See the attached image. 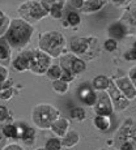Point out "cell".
I'll return each mask as SVG.
<instances>
[{
    "label": "cell",
    "instance_id": "d6986e66",
    "mask_svg": "<svg viewBox=\"0 0 136 150\" xmlns=\"http://www.w3.org/2000/svg\"><path fill=\"white\" fill-rule=\"evenodd\" d=\"M103 4H105V1H86L85 7L83 8V11L84 12H92V11L100 9Z\"/></svg>",
    "mask_w": 136,
    "mask_h": 150
},
{
    "label": "cell",
    "instance_id": "7a4b0ae2",
    "mask_svg": "<svg viewBox=\"0 0 136 150\" xmlns=\"http://www.w3.org/2000/svg\"><path fill=\"white\" fill-rule=\"evenodd\" d=\"M64 45V37L60 33H56V31H50V33L43 34L41 37V41H39V46H41L42 50L47 51L48 54L54 55V56H58L60 54Z\"/></svg>",
    "mask_w": 136,
    "mask_h": 150
},
{
    "label": "cell",
    "instance_id": "52a82bcc",
    "mask_svg": "<svg viewBox=\"0 0 136 150\" xmlns=\"http://www.w3.org/2000/svg\"><path fill=\"white\" fill-rule=\"evenodd\" d=\"M95 112L100 116H109L111 114V103H110L108 96L105 93H101L98 97L97 105H95Z\"/></svg>",
    "mask_w": 136,
    "mask_h": 150
},
{
    "label": "cell",
    "instance_id": "d4e9b609",
    "mask_svg": "<svg viewBox=\"0 0 136 150\" xmlns=\"http://www.w3.org/2000/svg\"><path fill=\"white\" fill-rule=\"evenodd\" d=\"M71 116L76 120H83L85 117V111L80 107H76V108H72L71 110Z\"/></svg>",
    "mask_w": 136,
    "mask_h": 150
},
{
    "label": "cell",
    "instance_id": "e0dca14e",
    "mask_svg": "<svg viewBox=\"0 0 136 150\" xmlns=\"http://www.w3.org/2000/svg\"><path fill=\"white\" fill-rule=\"evenodd\" d=\"M11 24V20L8 18V16L4 12H0V37L8 30Z\"/></svg>",
    "mask_w": 136,
    "mask_h": 150
},
{
    "label": "cell",
    "instance_id": "277c9868",
    "mask_svg": "<svg viewBox=\"0 0 136 150\" xmlns=\"http://www.w3.org/2000/svg\"><path fill=\"white\" fill-rule=\"evenodd\" d=\"M47 11L43 9V7L38 4L37 1H29V3H25L22 4L21 7L19 8V13L21 14L22 17L25 18H29V20H39L42 18L43 16L46 14Z\"/></svg>",
    "mask_w": 136,
    "mask_h": 150
},
{
    "label": "cell",
    "instance_id": "2e32d148",
    "mask_svg": "<svg viewBox=\"0 0 136 150\" xmlns=\"http://www.w3.org/2000/svg\"><path fill=\"white\" fill-rule=\"evenodd\" d=\"M109 79L108 77H105V76H98V77H95L94 79V81H93V85H94V88L95 89H98V90H103V89H106L109 86Z\"/></svg>",
    "mask_w": 136,
    "mask_h": 150
},
{
    "label": "cell",
    "instance_id": "8992f818",
    "mask_svg": "<svg viewBox=\"0 0 136 150\" xmlns=\"http://www.w3.org/2000/svg\"><path fill=\"white\" fill-rule=\"evenodd\" d=\"M48 65H50V59L47 55L43 52H30V57H29V67L33 72L38 74H42L47 71Z\"/></svg>",
    "mask_w": 136,
    "mask_h": 150
},
{
    "label": "cell",
    "instance_id": "836d02e7",
    "mask_svg": "<svg viewBox=\"0 0 136 150\" xmlns=\"http://www.w3.org/2000/svg\"><path fill=\"white\" fill-rule=\"evenodd\" d=\"M105 47L108 51H114L115 48H117V42H115L114 39H109V41L105 42Z\"/></svg>",
    "mask_w": 136,
    "mask_h": 150
},
{
    "label": "cell",
    "instance_id": "ffe728a7",
    "mask_svg": "<svg viewBox=\"0 0 136 150\" xmlns=\"http://www.w3.org/2000/svg\"><path fill=\"white\" fill-rule=\"evenodd\" d=\"M94 124H95V127H97L98 129H101V131H105V129H108L109 125H110L109 120L106 119L105 116H98V117H95V119H94Z\"/></svg>",
    "mask_w": 136,
    "mask_h": 150
},
{
    "label": "cell",
    "instance_id": "cb8c5ba5",
    "mask_svg": "<svg viewBox=\"0 0 136 150\" xmlns=\"http://www.w3.org/2000/svg\"><path fill=\"white\" fill-rule=\"evenodd\" d=\"M34 137H36V133H34L33 129H31V128H26V131H25V134L22 136V140H24L25 142L28 144V145H30V144H33Z\"/></svg>",
    "mask_w": 136,
    "mask_h": 150
},
{
    "label": "cell",
    "instance_id": "7bdbcfd3",
    "mask_svg": "<svg viewBox=\"0 0 136 150\" xmlns=\"http://www.w3.org/2000/svg\"><path fill=\"white\" fill-rule=\"evenodd\" d=\"M135 47H136V43H135Z\"/></svg>",
    "mask_w": 136,
    "mask_h": 150
},
{
    "label": "cell",
    "instance_id": "f6af8a7d",
    "mask_svg": "<svg viewBox=\"0 0 136 150\" xmlns=\"http://www.w3.org/2000/svg\"><path fill=\"white\" fill-rule=\"evenodd\" d=\"M102 150H103V149H102Z\"/></svg>",
    "mask_w": 136,
    "mask_h": 150
},
{
    "label": "cell",
    "instance_id": "74e56055",
    "mask_svg": "<svg viewBox=\"0 0 136 150\" xmlns=\"http://www.w3.org/2000/svg\"><path fill=\"white\" fill-rule=\"evenodd\" d=\"M130 79L132 80V82H134L136 86V67H134L131 69V72H130Z\"/></svg>",
    "mask_w": 136,
    "mask_h": 150
},
{
    "label": "cell",
    "instance_id": "ac0fdd59",
    "mask_svg": "<svg viewBox=\"0 0 136 150\" xmlns=\"http://www.w3.org/2000/svg\"><path fill=\"white\" fill-rule=\"evenodd\" d=\"M1 131L7 138H16V127L13 124H5V125H3Z\"/></svg>",
    "mask_w": 136,
    "mask_h": 150
},
{
    "label": "cell",
    "instance_id": "3957f363",
    "mask_svg": "<svg viewBox=\"0 0 136 150\" xmlns=\"http://www.w3.org/2000/svg\"><path fill=\"white\" fill-rule=\"evenodd\" d=\"M56 117H58V110L48 105L37 106L33 112L34 122L41 128H48V127H51Z\"/></svg>",
    "mask_w": 136,
    "mask_h": 150
},
{
    "label": "cell",
    "instance_id": "83f0119b",
    "mask_svg": "<svg viewBox=\"0 0 136 150\" xmlns=\"http://www.w3.org/2000/svg\"><path fill=\"white\" fill-rule=\"evenodd\" d=\"M68 24L69 25H72V26H75V25H79L80 24V16L77 13H73V12H71V13H68Z\"/></svg>",
    "mask_w": 136,
    "mask_h": 150
},
{
    "label": "cell",
    "instance_id": "5bb4252c",
    "mask_svg": "<svg viewBox=\"0 0 136 150\" xmlns=\"http://www.w3.org/2000/svg\"><path fill=\"white\" fill-rule=\"evenodd\" d=\"M11 56V47L5 39L0 38V62L1 60H8Z\"/></svg>",
    "mask_w": 136,
    "mask_h": 150
},
{
    "label": "cell",
    "instance_id": "5b68a950",
    "mask_svg": "<svg viewBox=\"0 0 136 150\" xmlns=\"http://www.w3.org/2000/svg\"><path fill=\"white\" fill-rule=\"evenodd\" d=\"M117 140L118 142H120V145L122 144H131V145H134L136 142V125L131 119L126 120V123L119 129Z\"/></svg>",
    "mask_w": 136,
    "mask_h": 150
},
{
    "label": "cell",
    "instance_id": "9a60e30c",
    "mask_svg": "<svg viewBox=\"0 0 136 150\" xmlns=\"http://www.w3.org/2000/svg\"><path fill=\"white\" fill-rule=\"evenodd\" d=\"M79 142V134L76 132H69L68 134L64 136V140H63V145L67 146V148H71V146L76 145Z\"/></svg>",
    "mask_w": 136,
    "mask_h": 150
},
{
    "label": "cell",
    "instance_id": "ba28073f",
    "mask_svg": "<svg viewBox=\"0 0 136 150\" xmlns=\"http://www.w3.org/2000/svg\"><path fill=\"white\" fill-rule=\"evenodd\" d=\"M109 88H110V94H111L113 99L115 102V106H117L118 110H123L128 106V100L126 98H123L122 96L119 94V91L115 89V83L114 82H110L109 83Z\"/></svg>",
    "mask_w": 136,
    "mask_h": 150
},
{
    "label": "cell",
    "instance_id": "d590c367",
    "mask_svg": "<svg viewBox=\"0 0 136 150\" xmlns=\"http://www.w3.org/2000/svg\"><path fill=\"white\" fill-rule=\"evenodd\" d=\"M5 145H7V137L4 136V133L1 131V127H0V150L4 149Z\"/></svg>",
    "mask_w": 136,
    "mask_h": 150
},
{
    "label": "cell",
    "instance_id": "603a6c76",
    "mask_svg": "<svg viewBox=\"0 0 136 150\" xmlns=\"http://www.w3.org/2000/svg\"><path fill=\"white\" fill-rule=\"evenodd\" d=\"M47 74L50 79L56 80L62 76V69H60V67H58V65H54V67H51L50 69H47Z\"/></svg>",
    "mask_w": 136,
    "mask_h": 150
},
{
    "label": "cell",
    "instance_id": "7c38bea8",
    "mask_svg": "<svg viewBox=\"0 0 136 150\" xmlns=\"http://www.w3.org/2000/svg\"><path fill=\"white\" fill-rule=\"evenodd\" d=\"M86 48H88V42L84 38H75L71 42V50L76 54H85Z\"/></svg>",
    "mask_w": 136,
    "mask_h": 150
},
{
    "label": "cell",
    "instance_id": "d6a6232c",
    "mask_svg": "<svg viewBox=\"0 0 136 150\" xmlns=\"http://www.w3.org/2000/svg\"><path fill=\"white\" fill-rule=\"evenodd\" d=\"M8 116H9L8 108L4 107V106H0V122H4V120H7Z\"/></svg>",
    "mask_w": 136,
    "mask_h": 150
},
{
    "label": "cell",
    "instance_id": "b9f144b4",
    "mask_svg": "<svg viewBox=\"0 0 136 150\" xmlns=\"http://www.w3.org/2000/svg\"><path fill=\"white\" fill-rule=\"evenodd\" d=\"M36 150H46V149H43V148H39V149H36Z\"/></svg>",
    "mask_w": 136,
    "mask_h": 150
},
{
    "label": "cell",
    "instance_id": "1f68e13d",
    "mask_svg": "<svg viewBox=\"0 0 136 150\" xmlns=\"http://www.w3.org/2000/svg\"><path fill=\"white\" fill-rule=\"evenodd\" d=\"M7 77H8V71L5 67H1L0 65V86L3 85L5 81H7Z\"/></svg>",
    "mask_w": 136,
    "mask_h": 150
},
{
    "label": "cell",
    "instance_id": "484cf974",
    "mask_svg": "<svg viewBox=\"0 0 136 150\" xmlns=\"http://www.w3.org/2000/svg\"><path fill=\"white\" fill-rule=\"evenodd\" d=\"M63 3H54L53 7H51V14L55 17V18H59L62 16V5Z\"/></svg>",
    "mask_w": 136,
    "mask_h": 150
},
{
    "label": "cell",
    "instance_id": "8fae6325",
    "mask_svg": "<svg viewBox=\"0 0 136 150\" xmlns=\"http://www.w3.org/2000/svg\"><path fill=\"white\" fill-rule=\"evenodd\" d=\"M29 57H30V52H25L22 55H19L13 62L14 69H17V71H25V69H28L29 68Z\"/></svg>",
    "mask_w": 136,
    "mask_h": 150
},
{
    "label": "cell",
    "instance_id": "4fadbf2b",
    "mask_svg": "<svg viewBox=\"0 0 136 150\" xmlns=\"http://www.w3.org/2000/svg\"><path fill=\"white\" fill-rule=\"evenodd\" d=\"M51 128H53V131L55 132L56 134H59V136H66V133H67V128H68V120L66 119H60L58 120V122H55L53 125H51Z\"/></svg>",
    "mask_w": 136,
    "mask_h": 150
},
{
    "label": "cell",
    "instance_id": "ee69618b",
    "mask_svg": "<svg viewBox=\"0 0 136 150\" xmlns=\"http://www.w3.org/2000/svg\"><path fill=\"white\" fill-rule=\"evenodd\" d=\"M0 88H1V86H0Z\"/></svg>",
    "mask_w": 136,
    "mask_h": 150
},
{
    "label": "cell",
    "instance_id": "60d3db41",
    "mask_svg": "<svg viewBox=\"0 0 136 150\" xmlns=\"http://www.w3.org/2000/svg\"><path fill=\"white\" fill-rule=\"evenodd\" d=\"M69 4H72V5H83L84 3L83 1H69Z\"/></svg>",
    "mask_w": 136,
    "mask_h": 150
},
{
    "label": "cell",
    "instance_id": "7402d4cb",
    "mask_svg": "<svg viewBox=\"0 0 136 150\" xmlns=\"http://www.w3.org/2000/svg\"><path fill=\"white\" fill-rule=\"evenodd\" d=\"M62 148V142L58 138H50L46 142V150H60Z\"/></svg>",
    "mask_w": 136,
    "mask_h": 150
},
{
    "label": "cell",
    "instance_id": "f546056e",
    "mask_svg": "<svg viewBox=\"0 0 136 150\" xmlns=\"http://www.w3.org/2000/svg\"><path fill=\"white\" fill-rule=\"evenodd\" d=\"M83 102H84V103H86L88 106L94 105V103H95V94L93 93V91H90V93H89L88 96H86V97L83 99Z\"/></svg>",
    "mask_w": 136,
    "mask_h": 150
},
{
    "label": "cell",
    "instance_id": "44dd1931",
    "mask_svg": "<svg viewBox=\"0 0 136 150\" xmlns=\"http://www.w3.org/2000/svg\"><path fill=\"white\" fill-rule=\"evenodd\" d=\"M110 35L114 38H122L124 35V29L120 25H113L110 28Z\"/></svg>",
    "mask_w": 136,
    "mask_h": 150
},
{
    "label": "cell",
    "instance_id": "4316f807",
    "mask_svg": "<svg viewBox=\"0 0 136 150\" xmlns=\"http://www.w3.org/2000/svg\"><path fill=\"white\" fill-rule=\"evenodd\" d=\"M12 89L11 88H0V99L3 100H8L12 97Z\"/></svg>",
    "mask_w": 136,
    "mask_h": 150
},
{
    "label": "cell",
    "instance_id": "9c48e42d",
    "mask_svg": "<svg viewBox=\"0 0 136 150\" xmlns=\"http://www.w3.org/2000/svg\"><path fill=\"white\" fill-rule=\"evenodd\" d=\"M64 60V59H63ZM64 62H68L69 63V68L68 69H64V71H69L71 73H80L85 69V63L83 60L77 59V57H72V56H67L66 57Z\"/></svg>",
    "mask_w": 136,
    "mask_h": 150
},
{
    "label": "cell",
    "instance_id": "ab89813d",
    "mask_svg": "<svg viewBox=\"0 0 136 150\" xmlns=\"http://www.w3.org/2000/svg\"><path fill=\"white\" fill-rule=\"evenodd\" d=\"M126 59H128V60H135V59H136V50L131 51V52H128V54H126Z\"/></svg>",
    "mask_w": 136,
    "mask_h": 150
},
{
    "label": "cell",
    "instance_id": "4dcf8cb0",
    "mask_svg": "<svg viewBox=\"0 0 136 150\" xmlns=\"http://www.w3.org/2000/svg\"><path fill=\"white\" fill-rule=\"evenodd\" d=\"M16 127V138H22V136L25 134V131H26V127H24L22 124H17Z\"/></svg>",
    "mask_w": 136,
    "mask_h": 150
},
{
    "label": "cell",
    "instance_id": "f1b7e54d",
    "mask_svg": "<svg viewBox=\"0 0 136 150\" xmlns=\"http://www.w3.org/2000/svg\"><path fill=\"white\" fill-rule=\"evenodd\" d=\"M54 89L58 91V93H66L68 89L67 82H63V81H56L54 82Z\"/></svg>",
    "mask_w": 136,
    "mask_h": 150
},
{
    "label": "cell",
    "instance_id": "30bf717a",
    "mask_svg": "<svg viewBox=\"0 0 136 150\" xmlns=\"http://www.w3.org/2000/svg\"><path fill=\"white\" fill-rule=\"evenodd\" d=\"M115 85H118L120 88V90L123 91L124 94L127 96V98H134L136 97V90L134 89L132 83L128 81L127 79H120L115 81Z\"/></svg>",
    "mask_w": 136,
    "mask_h": 150
},
{
    "label": "cell",
    "instance_id": "8d00e7d4",
    "mask_svg": "<svg viewBox=\"0 0 136 150\" xmlns=\"http://www.w3.org/2000/svg\"><path fill=\"white\" fill-rule=\"evenodd\" d=\"M3 150H24V149L20 145H17V144H9V145H5Z\"/></svg>",
    "mask_w": 136,
    "mask_h": 150
},
{
    "label": "cell",
    "instance_id": "6da1fadb",
    "mask_svg": "<svg viewBox=\"0 0 136 150\" xmlns=\"http://www.w3.org/2000/svg\"><path fill=\"white\" fill-rule=\"evenodd\" d=\"M33 33V28L24 20H12L9 28L7 30L5 41L8 42L9 47L21 48L29 42L30 35Z\"/></svg>",
    "mask_w": 136,
    "mask_h": 150
},
{
    "label": "cell",
    "instance_id": "e575fe53",
    "mask_svg": "<svg viewBox=\"0 0 136 150\" xmlns=\"http://www.w3.org/2000/svg\"><path fill=\"white\" fill-rule=\"evenodd\" d=\"M60 77H62V81L63 82H68V81H71V80H72V73L69 71H64Z\"/></svg>",
    "mask_w": 136,
    "mask_h": 150
},
{
    "label": "cell",
    "instance_id": "f35d334b",
    "mask_svg": "<svg viewBox=\"0 0 136 150\" xmlns=\"http://www.w3.org/2000/svg\"><path fill=\"white\" fill-rule=\"evenodd\" d=\"M120 150H135V148L131 144H122L120 145Z\"/></svg>",
    "mask_w": 136,
    "mask_h": 150
}]
</instances>
